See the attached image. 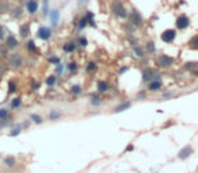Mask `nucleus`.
Masks as SVG:
<instances>
[{
	"label": "nucleus",
	"mask_w": 198,
	"mask_h": 173,
	"mask_svg": "<svg viewBox=\"0 0 198 173\" xmlns=\"http://www.w3.org/2000/svg\"><path fill=\"white\" fill-rule=\"evenodd\" d=\"M109 10H110V14L114 16L115 19L128 20L129 10L126 8V6H125V3L122 0H111L110 4H109Z\"/></svg>",
	"instance_id": "1"
},
{
	"label": "nucleus",
	"mask_w": 198,
	"mask_h": 173,
	"mask_svg": "<svg viewBox=\"0 0 198 173\" xmlns=\"http://www.w3.org/2000/svg\"><path fill=\"white\" fill-rule=\"evenodd\" d=\"M128 22L136 28H140L143 27L144 23H145V19H144V16L141 15V12L139 10H136V8H130L129 10V16H128Z\"/></svg>",
	"instance_id": "2"
},
{
	"label": "nucleus",
	"mask_w": 198,
	"mask_h": 173,
	"mask_svg": "<svg viewBox=\"0 0 198 173\" xmlns=\"http://www.w3.org/2000/svg\"><path fill=\"white\" fill-rule=\"evenodd\" d=\"M175 62H176V60L168 54H160L156 60V65L160 69H170L175 65Z\"/></svg>",
	"instance_id": "3"
},
{
	"label": "nucleus",
	"mask_w": 198,
	"mask_h": 173,
	"mask_svg": "<svg viewBox=\"0 0 198 173\" xmlns=\"http://www.w3.org/2000/svg\"><path fill=\"white\" fill-rule=\"evenodd\" d=\"M191 24V20L189 18V15L186 14H179L176 18H175V28L178 30V31H183V30H186V28L190 27Z\"/></svg>",
	"instance_id": "4"
},
{
	"label": "nucleus",
	"mask_w": 198,
	"mask_h": 173,
	"mask_svg": "<svg viewBox=\"0 0 198 173\" xmlns=\"http://www.w3.org/2000/svg\"><path fill=\"white\" fill-rule=\"evenodd\" d=\"M23 64H24V60H23V55L20 53H12L10 57H8V65L12 68V69H20L23 68Z\"/></svg>",
	"instance_id": "5"
},
{
	"label": "nucleus",
	"mask_w": 198,
	"mask_h": 173,
	"mask_svg": "<svg viewBox=\"0 0 198 173\" xmlns=\"http://www.w3.org/2000/svg\"><path fill=\"white\" fill-rule=\"evenodd\" d=\"M176 35H178V30L176 28H167L160 34V39L164 43H172L175 39H176Z\"/></svg>",
	"instance_id": "6"
},
{
	"label": "nucleus",
	"mask_w": 198,
	"mask_h": 173,
	"mask_svg": "<svg viewBox=\"0 0 198 173\" xmlns=\"http://www.w3.org/2000/svg\"><path fill=\"white\" fill-rule=\"evenodd\" d=\"M37 37H38L41 41L48 42V41H50L52 37H53V31H52V28L48 27V26H40L38 30H37Z\"/></svg>",
	"instance_id": "7"
},
{
	"label": "nucleus",
	"mask_w": 198,
	"mask_h": 173,
	"mask_svg": "<svg viewBox=\"0 0 198 173\" xmlns=\"http://www.w3.org/2000/svg\"><path fill=\"white\" fill-rule=\"evenodd\" d=\"M24 8L30 16L37 15V12L40 11V1L38 0H26L24 1Z\"/></svg>",
	"instance_id": "8"
},
{
	"label": "nucleus",
	"mask_w": 198,
	"mask_h": 173,
	"mask_svg": "<svg viewBox=\"0 0 198 173\" xmlns=\"http://www.w3.org/2000/svg\"><path fill=\"white\" fill-rule=\"evenodd\" d=\"M10 15H11V18L14 20H20L22 18H23V15H24L23 7H22L20 4H15V6H12V7L10 8Z\"/></svg>",
	"instance_id": "9"
},
{
	"label": "nucleus",
	"mask_w": 198,
	"mask_h": 173,
	"mask_svg": "<svg viewBox=\"0 0 198 173\" xmlns=\"http://www.w3.org/2000/svg\"><path fill=\"white\" fill-rule=\"evenodd\" d=\"M156 75H158V72H156V69H153V68H144L143 71H141V79H143L144 83L152 81Z\"/></svg>",
	"instance_id": "10"
},
{
	"label": "nucleus",
	"mask_w": 198,
	"mask_h": 173,
	"mask_svg": "<svg viewBox=\"0 0 198 173\" xmlns=\"http://www.w3.org/2000/svg\"><path fill=\"white\" fill-rule=\"evenodd\" d=\"M6 47H7L10 51L18 49V47H19V41H18V38H16L15 35H12V34H8V35L6 37Z\"/></svg>",
	"instance_id": "11"
},
{
	"label": "nucleus",
	"mask_w": 198,
	"mask_h": 173,
	"mask_svg": "<svg viewBox=\"0 0 198 173\" xmlns=\"http://www.w3.org/2000/svg\"><path fill=\"white\" fill-rule=\"evenodd\" d=\"M30 34H31V24L29 23V22H23V23L19 26V35H20V38L26 39V38H29V37H30Z\"/></svg>",
	"instance_id": "12"
},
{
	"label": "nucleus",
	"mask_w": 198,
	"mask_h": 173,
	"mask_svg": "<svg viewBox=\"0 0 198 173\" xmlns=\"http://www.w3.org/2000/svg\"><path fill=\"white\" fill-rule=\"evenodd\" d=\"M163 88V81L162 79H153L152 81L148 83V88L147 89L149 92H159V91H162Z\"/></svg>",
	"instance_id": "13"
},
{
	"label": "nucleus",
	"mask_w": 198,
	"mask_h": 173,
	"mask_svg": "<svg viewBox=\"0 0 198 173\" xmlns=\"http://www.w3.org/2000/svg\"><path fill=\"white\" fill-rule=\"evenodd\" d=\"M193 153H194V149L190 145H186L178 152V158L179 160H187Z\"/></svg>",
	"instance_id": "14"
},
{
	"label": "nucleus",
	"mask_w": 198,
	"mask_h": 173,
	"mask_svg": "<svg viewBox=\"0 0 198 173\" xmlns=\"http://www.w3.org/2000/svg\"><path fill=\"white\" fill-rule=\"evenodd\" d=\"M110 91V83L106 80H98L96 81V92L98 93H107Z\"/></svg>",
	"instance_id": "15"
},
{
	"label": "nucleus",
	"mask_w": 198,
	"mask_h": 173,
	"mask_svg": "<svg viewBox=\"0 0 198 173\" xmlns=\"http://www.w3.org/2000/svg\"><path fill=\"white\" fill-rule=\"evenodd\" d=\"M49 19H50L52 27H59L60 24V10H50V14H49Z\"/></svg>",
	"instance_id": "16"
},
{
	"label": "nucleus",
	"mask_w": 198,
	"mask_h": 173,
	"mask_svg": "<svg viewBox=\"0 0 198 173\" xmlns=\"http://www.w3.org/2000/svg\"><path fill=\"white\" fill-rule=\"evenodd\" d=\"M84 16H86V19H87L88 26H90V27L98 28V23H96V20H95V15H94V12H92L91 10H86Z\"/></svg>",
	"instance_id": "17"
},
{
	"label": "nucleus",
	"mask_w": 198,
	"mask_h": 173,
	"mask_svg": "<svg viewBox=\"0 0 198 173\" xmlns=\"http://www.w3.org/2000/svg\"><path fill=\"white\" fill-rule=\"evenodd\" d=\"M73 24L76 26V28L77 30H84L86 27H88V22H87V19H86V16L84 15H80L79 18H75V22H73Z\"/></svg>",
	"instance_id": "18"
},
{
	"label": "nucleus",
	"mask_w": 198,
	"mask_h": 173,
	"mask_svg": "<svg viewBox=\"0 0 198 173\" xmlns=\"http://www.w3.org/2000/svg\"><path fill=\"white\" fill-rule=\"evenodd\" d=\"M77 49V43L75 41H69V42H65L63 46V51L64 53H67V54H71L73 51H76Z\"/></svg>",
	"instance_id": "19"
},
{
	"label": "nucleus",
	"mask_w": 198,
	"mask_h": 173,
	"mask_svg": "<svg viewBox=\"0 0 198 173\" xmlns=\"http://www.w3.org/2000/svg\"><path fill=\"white\" fill-rule=\"evenodd\" d=\"M144 50H145L147 54L153 55L155 53H156V45H155V41L148 39L147 42H145V45H144Z\"/></svg>",
	"instance_id": "20"
},
{
	"label": "nucleus",
	"mask_w": 198,
	"mask_h": 173,
	"mask_svg": "<svg viewBox=\"0 0 198 173\" xmlns=\"http://www.w3.org/2000/svg\"><path fill=\"white\" fill-rule=\"evenodd\" d=\"M132 106H133V103H132V102L119 103L118 106L114 107V112H115V114H118V112H123V111H126V110H129V108H132Z\"/></svg>",
	"instance_id": "21"
},
{
	"label": "nucleus",
	"mask_w": 198,
	"mask_h": 173,
	"mask_svg": "<svg viewBox=\"0 0 198 173\" xmlns=\"http://www.w3.org/2000/svg\"><path fill=\"white\" fill-rule=\"evenodd\" d=\"M26 50H27L29 53H31V54L38 53V47H37L36 41L34 39H27V42H26Z\"/></svg>",
	"instance_id": "22"
},
{
	"label": "nucleus",
	"mask_w": 198,
	"mask_h": 173,
	"mask_svg": "<svg viewBox=\"0 0 198 173\" xmlns=\"http://www.w3.org/2000/svg\"><path fill=\"white\" fill-rule=\"evenodd\" d=\"M90 103L92 107H100L102 106V99L99 98V93H91L90 95Z\"/></svg>",
	"instance_id": "23"
},
{
	"label": "nucleus",
	"mask_w": 198,
	"mask_h": 173,
	"mask_svg": "<svg viewBox=\"0 0 198 173\" xmlns=\"http://www.w3.org/2000/svg\"><path fill=\"white\" fill-rule=\"evenodd\" d=\"M133 53H135L136 57H139V58H144V57L147 55V53H145V50H144V47L141 46V45H135V46H133Z\"/></svg>",
	"instance_id": "24"
},
{
	"label": "nucleus",
	"mask_w": 198,
	"mask_h": 173,
	"mask_svg": "<svg viewBox=\"0 0 198 173\" xmlns=\"http://www.w3.org/2000/svg\"><path fill=\"white\" fill-rule=\"evenodd\" d=\"M69 92H71L72 96H80L82 95V92H83V86L80 85V84H73V85L71 86V89H69Z\"/></svg>",
	"instance_id": "25"
},
{
	"label": "nucleus",
	"mask_w": 198,
	"mask_h": 173,
	"mask_svg": "<svg viewBox=\"0 0 198 173\" xmlns=\"http://www.w3.org/2000/svg\"><path fill=\"white\" fill-rule=\"evenodd\" d=\"M10 107H11L12 110H18V108H20V107H22V98H20V96L14 98L11 102H10Z\"/></svg>",
	"instance_id": "26"
},
{
	"label": "nucleus",
	"mask_w": 198,
	"mask_h": 173,
	"mask_svg": "<svg viewBox=\"0 0 198 173\" xmlns=\"http://www.w3.org/2000/svg\"><path fill=\"white\" fill-rule=\"evenodd\" d=\"M16 89H18V84H16L15 80H8V84H7V92H8V95L15 93Z\"/></svg>",
	"instance_id": "27"
},
{
	"label": "nucleus",
	"mask_w": 198,
	"mask_h": 173,
	"mask_svg": "<svg viewBox=\"0 0 198 173\" xmlns=\"http://www.w3.org/2000/svg\"><path fill=\"white\" fill-rule=\"evenodd\" d=\"M3 164L7 168H14V166L16 165V158L12 157V156H7V157L3 160Z\"/></svg>",
	"instance_id": "28"
},
{
	"label": "nucleus",
	"mask_w": 198,
	"mask_h": 173,
	"mask_svg": "<svg viewBox=\"0 0 198 173\" xmlns=\"http://www.w3.org/2000/svg\"><path fill=\"white\" fill-rule=\"evenodd\" d=\"M45 84H46V86H49V88L56 86V84H57V76H56V75L48 76V77L45 79Z\"/></svg>",
	"instance_id": "29"
},
{
	"label": "nucleus",
	"mask_w": 198,
	"mask_h": 173,
	"mask_svg": "<svg viewBox=\"0 0 198 173\" xmlns=\"http://www.w3.org/2000/svg\"><path fill=\"white\" fill-rule=\"evenodd\" d=\"M187 46L190 47V49H193V50H198V34L191 37L190 41L187 42Z\"/></svg>",
	"instance_id": "30"
},
{
	"label": "nucleus",
	"mask_w": 198,
	"mask_h": 173,
	"mask_svg": "<svg viewBox=\"0 0 198 173\" xmlns=\"http://www.w3.org/2000/svg\"><path fill=\"white\" fill-rule=\"evenodd\" d=\"M65 69L68 72H71V73H75V72L79 71V64L76 62V61H71V62H68L65 65Z\"/></svg>",
	"instance_id": "31"
},
{
	"label": "nucleus",
	"mask_w": 198,
	"mask_h": 173,
	"mask_svg": "<svg viewBox=\"0 0 198 173\" xmlns=\"http://www.w3.org/2000/svg\"><path fill=\"white\" fill-rule=\"evenodd\" d=\"M198 68V61H187L183 64V69L185 71H194Z\"/></svg>",
	"instance_id": "32"
},
{
	"label": "nucleus",
	"mask_w": 198,
	"mask_h": 173,
	"mask_svg": "<svg viewBox=\"0 0 198 173\" xmlns=\"http://www.w3.org/2000/svg\"><path fill=\"white\" fill-rule=\"evenodd\" d=\"M76 43H77V46H80V47H87V46H88V39H87V37L79 35L77 38H76Z\"/></svg>",
	"instance_id": "33"
},
{
	"label": "nucleus",
	"mask_w": 198,
	"mask_h": 173,
	"mask_svg": "<svg viewBox=\"0 0 198 173\" xmlns=\"http://www.w3.org/2000/svg\"><path fill=\"white\" fill-rule=\"evenodd\" d=\"M96 68H98V64H96L95 61H88V62L86 64V72H87V73H92V72H95Z\"/></svg>",
	"instance_id": "34"
},
{
	"label": "nucleus",
	"mask_w": 198,
	"mask_h": 173,
	"mask_svg": "<svg viewBox=\"0 0 198 173\" xmlns=\"http://www.w3.org/2000/svg\"><path fill=\"white\" fill-rule=\"evenodd\" d=\"M50 14V6H49V0H44L42 1V16H49Z\"/></svg>",
	"instance_id": "35"
},
{
	"label": "nucleus",
	"mask_w": 198,
	"mask_h": 173,
	"mask_svg": "<svg viewBox=\"0 0 198 173\" xmlns=\"http://www.w3.org/2000/svg\"><path fill=\"white\" fill-rule=\"evenodd\" d=\"M10 119V111L7 108H0V122H7Z\"/></svg>",
	"instance_id": "36"
},
{
	"label": "nucleus",
	"mask_w": 198,
	"mask_h": 173,
	"mask_svg": "<svg viewBox=\"0 0 198 173\" xmlns=\"http://www.w3.org/2000/svg\"><path fill=\"white\" fill-rule=\"evenodd\" d=\"M49 120H53V122H54V120H59L60 118H61V112H60L59 110H52L50 112H49Z\"/></svg>",
	"instance_id": "37"
},
{
	"label": "nucleus",
	"mask_w": 198,
	"mask_h": 173,
	"mask_svg": "<svg viewBox=\"0 0 198 173\" xmlns=\"http://www.w3.org/2000/svg\"><path fill=\"white\" fill-rule=\"evenodd\" d=\"M30 120H31L33 123H36V125H42V123H44V118H42L41 115H38V114H31L30 115Z\"/></svg>",
	"instance_id": "38"
},
{
	"label": "nucleus",
	"mask_w": 198,
	"mask_h": 173,
	"mask_svg": "<svg viewBox=\"0 0 198 173\" xmlns=\"http://www.w3.org/2000/svg\"><path fill=\"white\" fill-rule=\"evenodd\" d=\"M20 133H22V125H18V126L14 127V129L8 133V135H10V137H18Z\"/></svg>",
	"instance_id": "39"
},
{
	"label": "nucleus",
	"mask_w": 198,
	"mask_h": 173,
	"mask_svg": "<svg viewBox=\"0 0 198 173\" xmlns=\"http://www.w3.org/2000/svg\"><path fill=\"white\" fill-rule=\"evenodd\" d=\"M48 62L50 64V65H54V66H56V65H59L61 61H60V58L54 54V55H49V57H48Z\"/></svg>",
	"instance_id": "40"
},
{
	"label": "nucleus",
	"mask_w": 198,
	"mask_h": 173,
	"mask_svg": "<svg viewBox=\"0 0 198 173\" xmlns=\"http://www.w3.org/2000/svg\"><path fill=\"white\" fill-rule=\"evenodd\" d=\"M41 88V83L40 81H37V80H33L31 83H30V89L34 91V92H37V91Z\"/></svg>",
	"instance_id": "41"
},
{
	"label": "nucleus",
	"mask_w": 198,
	"mask_h": 173,
	"mask_svg": "<svg viewBox=\"0 0 198 173\" xmlns=\"http://www.w3.org/2000/svg\"><path fill=\"white\" fill-rule=\"evenodd\" d=\"M6 37H7V30L3 24H0V42L6 39Z\"/></svg>",
	"instance_id": "42"
},
{
	"label": "nucleus",
	"mask_w": 198,
	"mask_h": 173,
	"mask_svg": "<svg viewBox=\"0 0 198 173\" xmlns=\"http://www.w3.org/2000/svg\"><path fill=\"white\" fill-rule=\"evenodd\" d=\"M63 71H64V65L61 62H60L59 65H56V76L61 75V73H63Z\"/></svg>",
	"instance_id": "43"
},
{
	"label": "nucleus",
	"mask_w": 198,
	"mask_h": 173,
	"mask_svg": "<svg viewBox=\"0 0 198 173\" xmlns=\"http://www.w3.org/2000/svg\"><path fill=\"white\" fill-rule=\"evenodd\" d=\"M128 71H129V68H128V66H122V68H119L118 75H123V73H126Z\"/></svg>",
	"instance_id": "44"
},
{
	"label": "nucleus",
	"mask_w": 198,
	"mask_h": 173,
	"mask_svg": "<svg viewBox=\"0 0 198 173\" xmlns=\"http://www.w3.org/2000/svg\"><path fill=\"white\" fill-rule=\"evenodd\" d=\"M136 98L137 99H147V93H145V92H139V93L136 95Z\"/></svg>",
	"instance_id": "45"
},
{
	"label": "nucleus",
	"mask_w": 198,
	"mask_h": 173,
	"mask_svg": "<svg viewBox=\"0 0 198 173\" xmlns=\"http://www.w3.org/2000/svg\"><path fill=\"white\" fill-rule=\"evenodd\" d=\"M133 149H135V146L132 145V143H129V145H128L126 147H125V150H123V152H125V153H128V152H132Z\"/></svg>",
	"instance_id": "46"
},
{
	"label": "nucleus",
	"mask_w": 198,
	"mask_h": 173,
	"mask_svg": "<svg viewBox=\"0 0 198 173\" xmlns=\"http://www.w3.org/2000/svg\"><path fill=\"white\" fill-rule=\"evenodd\" d=\"M29 126H30V122H24V123H22V129H27Z\"/></svg>",
	"instance_id": "47"
},
{
	"label": "nucleus",
	"mask_w": 198,
	"mask_h": 173,
	"mask_svg": "<svg viewBox=\"0 0 198 173\" xmlns=\"http://www.w3.org/2000/svg\"><path fill=\"white\" fill-rule=\"evenodd\" d=\"M191 75L194 76V77H198V72H193V73H191Z\"/></svg>",
	"instance_id": "48"
},
{
	"label": "nucleus",
	"mask_w": 198,
	"mask_h": 173,
	"mask_svg": "<svg viewBox=\"0 0 198 173\" xmlns=\"http://www.w3.org/2000/svg\"><path fill=\"white\" fill-rule=\"evenodd\" d=\"M15 1H16L18 4H19V3H22V1H26V0H15Z\"/></svg>",
	"instance_id": "49"
},
{
	"label": "nucleus",
	"mask_w": 198,
	"mask_h": 173,
	"mask_svg": "<svg viewBox=\"0 0 198 173\" xmlns=\"http://www.w3.org/2000/svg\"><path fill=\"white\" fill-rule=\"evenodd\" d=\"M0 15H1V10H0Z\"/></svg>",
	"instance_id": "50"
}]
</instances>
